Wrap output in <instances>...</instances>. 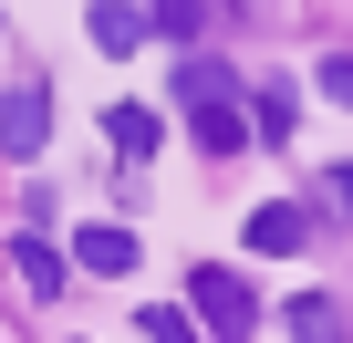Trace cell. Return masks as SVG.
Instances as JSON below:
<instances>
[{
    "label": "cell",
    "instance_id": "1",
    "mask_svg": "<svg viewBox=\"0 0 353 343\" xmlns=\"http://www.w3.org/2000/svg\"><path fill=\"white\" fill-rule=\"evenodd\" d=\"M188 312L208 322V343H250V322H260V291L239 281V271H188Z\"/></svg>",
    "mask_w": 353,
    "mask_h": 343
},
{
    "label": "cell",
    "instance_id": "2",
    "mask_svg": "<svg viewBox=\"0 0 353 343\" xmlns=\"http://www.w3.org/2000/svg\"><path fill=\"white\" fill-rule=\"evenodd\" d=\"M52 135V84L32 73V84H11V94H0V146H11V156H32Z\"/></svg>",
    "mask_w": 353,
    "mask_h": 343
},
{
    "label": "cell",
    "instance_id": "3",
    "mask_svg": "<svg viewBox=\"0 0 353 343\" xmlns=\"http://www.w3.org/2000/svg\"><path fill=\"white\" fill-rule=\"evenodd\" d=\"M229 94H239V73H229L219 52H188V63H176V104H188V115H198V104H229Z\"/></svg>",
    "mask_w": 353,
    "mask_h": 343
},
{
    "label": "cell",
    "instance_id": "4",
    "mask_svg": "<svg viewBox=\"0 0 353 343\" xmlns=\"http://www.w3.org/2000/svg\"><path fill=\"white\" fill-rule=\"evenodd\" d=\"M301 239H312V219H301L291 198H270V208H250V250H260V260H281V250H301Z\"/></svg>",
    "mask_w": 353,
    "mask_h": 343
},
{
    "label": "cell",
    "instance_id": "5",
    "mask_svg": "<svg viewBox=\"0 0 353 343\" xmlns=\"http://www.w3.org/2000/svg\"><path fill=\"white\" fill-rule=\"evenodd\" d=\"M11 281H21L32 302H52V291H63V250H42V239L21 229V239H11Z\"/></svg>",
    "mask_w": 353,
    "mask_h": 343
},
{
    "label": "cell",
    "instance_id": "6",
    "mask_svg": "<svg viewBox=\"0 0 353 343\" xmlns=\"http://www.w3.org/2000/svg\"><path fill=\"white\" fill-rule=\"evenodd\" d=\"M83 32H94V52H135V42H145V11H125V0H94Z\"/></svg>",
    "mask_w": 353,
    "mask_h": 343
},
{
    "label": "cell",
    "instance_id": "7",
    "mask_svg": "<svg viewBox=\"0 0 353 343\" xmlns=\"http://www.w3.org/2000/svg\"><path fill=\"white\" fill-rule=\"evenodd\" d=\"M73 260H83V271H104V281H125V271H135V229H83V239H73Z\"/></svg>",
    "mask_w": 353,
    "mask_h": 343
},
{
    "label": "cell",
    "instance_id": "8",
    "mask_svg": "<svg viewBox=\"0 0 353 343\" xmlns=\"http://www.w3.org/2000/svg\"><path fill=\"white\" fill-rule=\"evenodd\" d=\"M291 125H301V94H291V84H260V94H250V135H270V146H281Z\"/></svg>",
    "mask_w": 353,
    "mask_h": 343
},
{
    "label": "cell",
    "instance_id": "9",
    "mask_svg": "<svg viewBox=\"0 0 353 343\" xmlns=\"http://www.w3.org/2000/svg\"><path fill=\"white\" fill-rule=\"evenodd\" d=\"M188 125H198V146H208V156H229V146L250 135V115H239V104H198Z\"/></svg>",
    "mask_w": 353,
    "mask_h": 343
},
{
    "label": "cell",
    "instance_id": "10",
    "mask_svg": "<svg viewBox=\"0 0 353 343\" xmlns=\"http://www.w3.org/2000/svg\"><path fill=\"white\" fill-rule=\"evenodd\" d=\"M104 135H114V156H156V115H145V104H114Z\"/></svg>",
    "mask_w": 353,
    "mask_h": 343
},
{
    "label": "cell",
    "instance_id": "11",
    "mask_svg": "<svg viewBox=\"0 0 353 343\" xmlns=\"http://www.w3.org/2000/svg\"><path fill=\"white\" fill-rule=\"evenodd\" d=\"M291 333H301V343H343V312H332L322 291H301V302H291Z\"/></svg>",
    "mask_w": 353,
    "mask_h": 343
},
{
    "label": "cell",
    "instance_id": "12",
    "mask_svg": "<svg viewBox=\"0 0 353 343\" xmlns=\"http://www.w3.org/2000/svg\"><path fill=\"white\" fill-rule=\"evenodd\" d=\"M198 21H208V0H156L145 11V32H166V42H198Z\"/></svg>",
    "mask_w": 353,
    "mask_h": 343
},
{
    "label": "cell",
    "instance_id": "13",
    "mask_svg": "<svg viewBox=\"0 0 353 343\" xmlns=\"http://www.w3.org/2000/svg\"><path fill=\"white\" fill-rule=\"evenodd\" d=\"M135 333H145V343H208V333H198V312H145Z\"/></svg>",
    "mask_w": 353,
    "mask_h": 343
},
{
    "label": "cell",
    "instance_id": "14",
    "mask_svg": "<svg viewBox=\"0 0 353 343\" xmlns=\"http://www.w3.org/2000/svg\"><path fill=\"white\" fill-rule=\"evenodd\" d=\"M322 94H332V104H353V52H332V63H322Z\"/></svg>",
    "mask_w": 353,
    "mask_h": 343
},
{
    "label": "cell",
    "instance_id": "15",
    "mask_svg": "<svg viewBox=\"0 0 353 343\" xmlns=\"http://www.w3.org/2000/svg\"><path fill=\"white\" fill-rule=\"evenodd\" d=\"M322 198H332V208H353V166H322Z\"/></svg>",
    "mask_w": 353,
    "mask_h": 343
}]
</instances>
